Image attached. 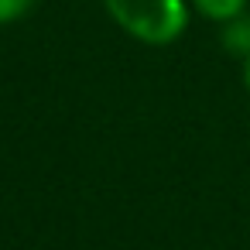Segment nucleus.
Instances as JSON below:
<instances>
[{
	"label": "nucleus",
	"instance_id": "1",
	"mask_svg": "<svg viewBox=\"0 0 250 250\" xmlns=\"http://www.w3.org/2000/svg\"><path fill=\"white\" fill-rule=\"evenodd\" d=\"M103 11L127 38L151 48L175 45L192 18L188 0H103Z\"/></svg>",
	"mask_w": 250,
	"mask_h": 250
},
{
	"label": "nucleus",
	"instance_id": "2",
	"mask_svg": "<svg viewBox=\"0 0 250 250\" xmlns=\"http://www.w3.org/2000/svg\"><path fill=\"white\" fill-rule=\"evenodd\" d=\"M192 14H199L202 21H212V24H226L240 14L250 11V0H188Z\"/></svg>",
	"mask_w": 250,
	"mask_h": 250
},
{
	"label": "nucleus",
	"instance_id": "3",
	"mask_svg": "<svg viewBox=\"0 0 250 250\" xmlns=\"http://www.w3.org/2000/svg\"><path fill=\"white\" fill-rule=\"evenodd\" d=\"M219 38H223V48L243 62L250 55V11L226 21V24H219Z\"/></svg>",
	"mask_w": 250,
	"mask_h": 250
},
{
	"label": "nucleus",
	"instance_id": "4",
	"mask_svg": "<svg viewBox=\"0 0 250 250\" xmlns=\"http://www.w3.org/2000/svg\"><path fill=\"white\" fill-rule=\"evenodd\" d=\"M38 0H0V28H11L35 11Z\"/></svg>",
	"mask_w": 250,
	"mask_h": 250
},
{
	"label": "nucleus",
	"instance_id": "5",
	"mask_svg": "<svg viewBox=\"0 0 250 250\" xmlns=\"http://www.w3.org/2000/svg\"><path fill=\"white\" fill-rule=\"evenodd\" d=\"M243 89L250 93V55L243 59Z\"/></svg>",
	"mask_w": 250,
	"mask_h": 250
}]
</instances>
